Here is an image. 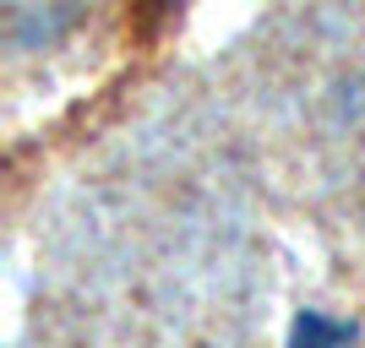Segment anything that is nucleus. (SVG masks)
<instances>
[{
	"label": "nucleus",
	"instance_id": "obj_1",
	"mask_svg": "<svg viewBox=\"0 0 365 348\" xmlns=\"http://www.w3.org/2000/svg\"><path fill=\"white\" fill-rule=\"evenodd\" d=\"M349 343V332L338 327V321H327V316H300V327H294V348H344Z\"/></svg>",
	"mask_w": 365,
	"mask_h": 348
}]
</instances>
